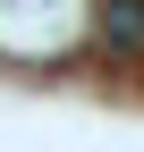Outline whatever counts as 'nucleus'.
I'll list each match as a JSON object with an SVG mask.
<instances>
[{"instance_id": "obj_1", "label": "nucleus", "mask_w": 144, "mask_h": 152, "mask_svg": "<svg viewBox=\"0 0 144 152\" xmlns=\"http://www.w3.org/2000/svg\"><path fill=\"white\" fill-rule=\"evenodd\" d=\"M93 42L110 51V59H144V0H102Z\"/></svg>"}]
</instances>
